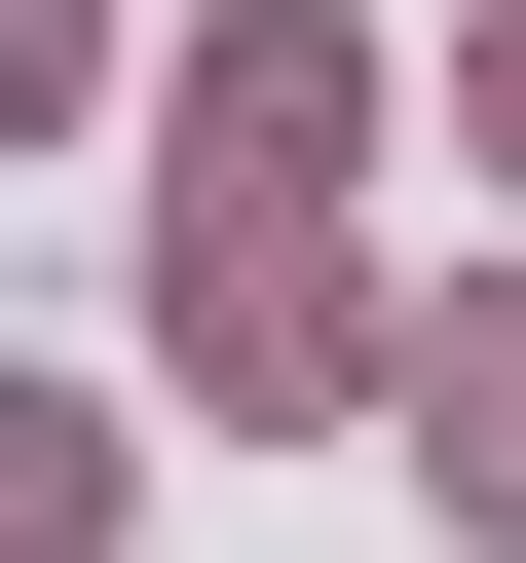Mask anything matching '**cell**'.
Segmentation results:
<instances>
[{
  "mask_svg": "<svg viewBox=\"0 0 526 563\" xmlns=\"http://www.w3.org/2000/svg\"><path fill=\"white\" fill-rule=\"evenodd\" d=\"M0 563H76V413H39V376H0Z\"/></svg>",
  "mask_w": 526,
  "mask_h": 563,
  "instance_id": "6da1fadb",
  "label": "cell"
}]
</instances>
